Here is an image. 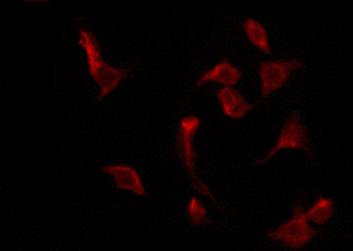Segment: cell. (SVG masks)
Segmentation results:
<instances>
[{"label":"cell","mask_w":353,"mask_h":251,"mask_svg":"<svg viewBox=\"0 0 353 251\" xmlns=\"http://www.w3.org/2000/svg\"><path fill=\"white\" fill-rule=\"evenodd\" d=\"M316 236L317 231L311 226L310 222L306 218L305 211L301 205H296L294 208V214L290 220L268 234L269 239L282 241L292 250H301Z\"/></svg>","instance_id":"3"},{"label":"cell","mask_w":353,"mask_h":251,"mask_svg":"<svg viewBox=\"0 0 353 251\" xmlns=\"http://www.w3.org/2000/svg\"><path fill=\"white\" fill-rule=\"evenodd\" d=\"M282 150H303L306 154H311L310 143L303 117L299 112H292L288 116L283 124L277 141L268 154L260 160L259 165L265 163Z\"/></svg>","instance_id":"4"},{"label":"cell","mask_w":353,"mask_h":251,"mask_svg":"<svg viewBox=\"0 0 353 251\" xmlns=\"http://www.w3.org/2000/svg\"><path fill=\"white\" fill-rule=\"evenodd\" d=\"M243 30L248 43L265 54H271L268 32L261 23L252 17L248 18L243 23Z\"/></svg>","instance_id":"9"},{"label":"cell","mask_w":353,"mask_h":251,"mask_svg":"<svg viewBox=\"0 0 353 251\" xmlns=\"http://www.w3.org/2000/svg\"><path fill=\"white\" fill-rule=\"evenodd\" d=\"M243 73L241 69L234 66L233 63L229 60L222 59L219 62L216 63L212 68L204 72L196 82V87L209 83H219L223 87H234L236 83L240 82Z\"/></svg>","instance_id":"8"},{"label":"cell","mask_w":353,"mask_h":251,"mask_svg":"<svg viewBox=\"0 0 353 251\" xmlns=\"http://www.w3.org/2000/svg\"><path fill=\"white\" fill-rule=\"evenodd\" d=\"M303 63L296 59L263 61L259 65L260 94L266 99L284 87L292 72L301 68Z\"/></svg>","instance_id":"5"},{"label":"cell","mask_w":353,"mask_h":251,"mask_svg":"<svg viewBox=\"0 0 353 251\" xmlns=\"http://www.w3.org/2000/svg\"><path fill=\"white\" fill-rule=\"evenodd\" d=\"M201 118L196 115H188L181 119L176 136V152L183 167L187 170L192 187L196 192L208 197L216 202L210 188L202 182L196 175L197 153L194 150V141L201 128Z\"/></svg>","instance_id":"2"},{"label":"cell","mask_w":353,"mask_h":251,"mask_svg":"<svg viewBox=\"0 0 353 251\" xmlns=\"http://www.w3.org/2000/svg\"><path fill=\"white\" fill-rule=\"evenodd\" d=\"M78 44L85 55L88 75L99 87L97 99L101 101L127 78V70L118 68L104 61L101 43L94 32L88 29L79 31Z\"/></svg>","instance_id":"1"},{"label":"cell","mask_w":353,"mask_h":251,"mask_svg":"<svg viewBox=\"0 0 353 251\" xmlns=\"http://www.w3.org/2000/svg\"><path fill=\"white\" fill-rule=\"evenodd\" d=\"M106 175L114 180L116 188L131 192L139 197H145L148 192L141 174L136 168L128 164H108L102 168Z\"/></svg>","instance_id":"6"},{"label":"cell","mask_w":353,"mask_h":251,"mask_svg":"<svg viewBox=\"0 0 353 251\" xmlns=\"http://www.w3.org/2000/svg\"><path fill=\"white\" fill-rule=\"evenodd\" d=\"M185 211H187L188 219L194 226H203L208 224L209 221L208 209L199 197H190Z\"/></svg>","instance_id":"11"},{"label":"cell","mask_w":353,"mask_h":251,"mask_svg":"<svg viewBox=\"0 0 353 251\" xmlns=\"http://www.w3.org/2000/svg\"><path fill=\"white\" fill-rule=\"evenodd\" d=\"M222 112L233 120L245 118L254 108V104L246 101L241 92L233 87H222L216 92Z\"/></svg>","instance_id":"7"},{"label":"cell","mask_w":353,"mask_h":251,"mask_svg":"<svg viewBox=\"0 0 353 251\" xmlns=\"http://www.w3.org/2000/svg\"><path fill=\"white\" fill-rule=\"evenodd\" d=\"M334 213V202L333 199H329V197H319L314 204L307 211H305V216L309 222L322 226L331 220Z\"/></svg>","instance_id":"10"}]
</instances>
